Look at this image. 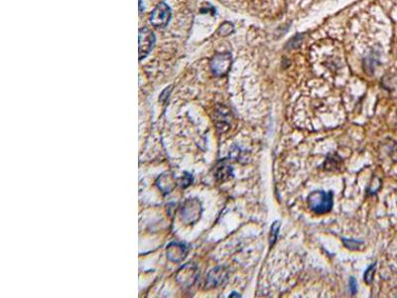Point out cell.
<instances>
[{
	"label": "cell",
	"mask_w": 397,
	"mask_h": 298,
	"mask_svg": "<svg viewBox=\"0 0 397 298\" xmlns=\"http://www.w3.org/2000/svg\"><path fill=\"white\" fill-rule=\"evenodd\" d=\"M308 206L316 214H326L333 208V194L331 192L315 191L308 196Z\"/></svg>",
	"instance_id": "6da1fadb"
},
{
	"label": "cell",
	"mask_w": 397,
	"mask_h": 298,
	"mask_svg": "<svg viewBox=\"0 0 397 298\" xmlns=\"http://www.w3.org/2000/svg\"><path fill=\"white\" fill-rule=\"evenodd\" d=\"M203 208L201 202L197 198L187 199L180 209L181 220L186 225L197 223L202 216Z\"/></svg>",
	"instance_id": "7a4b0ae2"
},
{
	"label": "cell",
	"mask_w": 397,
	"mask_h": 298,
	"mask_svg": "<svg viewBox=\"0 0 397 298\" xmlns=\"http://www.w3.org/2000/svg\"><path fill=\"white\" fill-rule=\"evenodd\" d=\"M232 64L233 58L231 53H218L212 57L210 66L214 76L224 77L229 73Z\"/></svg>",
	"instance_id": "3957f363"
},
{
	"label": "cell",
	"mask_w": 397,
	"mask_h": 298,
	"mask_svg": "<svg viewBox=\"0 0 397 298\" xmlns=\"http://www.w3.org/2000/svg\"><path fill=\"white\" fill-rule=\"evenodd\" d=\"M171 19V9L166 3H159L150 15V22L154 27H166Z\"/></svg>",
	"instance_id": "277c9868"
},
{
	"label": "cell",
	"mask_w": 397,
	"mask_h": 298,
	"mask_svg": "<svg viewBox=\"0 0 397 298\" xmlns=\"http://www.w3.org/2000/svg\"><path fill=\"white\" fill-rule=\"evenodd\" d=\"M155 44V36L148 28H141L139 30V60H142L149 54Z\"/></svg>",
	"instance_id": "5b68a950"
},
{
	"label": "cell",
	"mask_w": 397,
	"mask_h": 298,
	"mask_svg": "<svg viewBox=\"0 0 397 298\" xmlns=\"http://www.w3.org/2000/svg\"><path fill=\"white\" fill-rule=\"evenodd\" d=\"M198 276H199V271L196 265L187 264L179 270L176 279L178 283L183 287H191L196 282Z\"/></svg>",
	"instance_id": "8992f818"
},
{
	"label": "cell",
	"mask_w": 397,
	"mask_h": 298,
	"mask_svg": "<svg viewBox=\"0 0 397 298\" xmlns=\"http://www.w3.org/2000/svg\"><path fill=\"white\" fill-rule=\"evenodd\" d=\"M229 277V271L225 267H216L212 269V271L208 273L207 279H206V288L211 289L214 287H218Z\"/></svg>",
	"instance_id": "52a82bcc"
},
{
	"label": "cell",
	"mask_w": 397,
	"mask_h": 298,
	"mask_svg": "<svg viewBox=\"0 0 397 298\" xmlns=\"http://www.w3.org/2000/svg\"><path fill=\"white\" fill-rule=\"evenodd\" d=\"M188 253V247L185 244L179 242H173L168 244L166 248V257L170 262L180 263L182 262Z\"/></svg>",
	"instance_id": "ba28073f"
},
{
	"label": "cell",
	"mask_w": 397,
	"mask_h": 298,
	"mask_svg": "<svg viewBox=\"0 0 397 298\" xmlns=\"http://www.w3.org/2000/svg\"><path fill=\"white\" fill-rule=\"evenodd\" d=\"M156 185L159 189L162 191V193L168 194V193L172 192V190L175 188L176 183H175V180L171 174L165 173V174L161 175L157 179Z\"/></svg>",
	"instance_id": "9c48e42d"
},
{
	"label": "cell",
	"mask_w": 397,
	"mask_h": 298,
	"mask_svg": "<svg viewBox=\"0 0 397 298\" xmlns=\"http://www.w3.org/2000/svg\"><path fill=\"white\" fill-rule=\"evenodd\" d=\"M232 177H233V169L226 161H223L216 166L215 178L218 181H220V182L228 181Z\"/></svg>",
	"instance_id": "30bf717a"
},
{
	"label": "cell",
	"mask_w": 397,
	"mask_h": 298,
	"mask_svg": "<svg viewBox=\"0 0 397 298\" xmlns=\"http://www.w3.org/2000/svg\"><path fill=\"white\" fill-rule=\"evenodd\" d=\"M234 30H235V27H234L233 23H231V22H225V23H223V24L220 25V27L218 28L217 33H218L219 36L226 37V36L231 35V34L234 32Z\"/></svg>",
	"instance_id": "8fae6325"
},
{
	"label": "cell",
	"mask_w": 397,
	"mask_h": 298,
	"mask_svg": "<svg viewBox=\"0 0 397 298\" xmlns=\"http://www.w3.org/2000/svg\"><path fill=\"white\" fill-rule=\"evenodd\" d=\"M280 226H281V224H280L279 222H277V221L273 223V225H272V227H271L270 239H269V241H270V245H273V244H275V242H276V240H277V236H278L279 230H280Z\"/></svg>",
	"instance_id": "7c38bea8"
},
{
	"label": "cell",
	"mask_w": 397,
	"mask_h": 298,
	"mask_svg": "<svg viewBox=\"0 0 397 298\" xmlns=\"http://www.w3.org/2000/svg\"><path fill=\"white\" fill-rule=\"evenodd\" d=\"M375 267H376V264L371 265V267L365 272V281H366V283L371 284V282H372L373 276H374V273H375Z\"/></svg>",
	"instance_id": "4fadbf2b"
},
{
	"label": "cell",
	"mask_w": 397,
	"mask_h": 298,
	"mask_svg": "<svg viewBox=\"0 0 397 298\" xmlns=\"http://www.w3.org/2000/svg\"><path fill=\"white\" fill-rule=\"evenodd\" d=\"M301 42H302V35L301 34H297L296 36H294L291 40L289 41L287 46L290 47L291 49H295V48H298L300 46Z\"/></svg>",
	"instance_id": "5bb4252c"
},
{
	"label": "cell",
	"mask_w": 397,
	"mask_h": 298,
	"mask_svg": "<svg viewBox=\"0 0 397 298\" xmlns=\"http://www.w3.org/2000/svg\"><path fill=\"white\" fill-rule=\"evenodd\" d=\"M192 182H193V177H192V175L189 174V173H185V175H183V177L181 178V180H180L179 183H180V185H181L182 188H186V187L190 186V185L192 184Z\"/></svg>",
	"instance_id": "9a60e30c"
},
{
	"label": "cell",
	"mask_w": 397,
	"mask_h": 298,
	"mask_svg": "<svg viewBox=\"0 0 397 298\" xmlns=\"http://www.w3.org/2000/svg\"><path fill=\"white\" fill-rule=\"evenodd\" d=\"M343 242L346 245V247H348L350 249H354V250L355 249H359L360 245L363 244L362 242H358V241H355V240H347V239H343Z\"/></svg>",
	"instance_id": "2e32d148"
},
{
	"label": "cell",
	"mask_w": 397,
	"mask_h": 298,
	"mask_svg": "<svg viewBox=\"0 0 397 298\" xmlns=\"http://www.w3.org/2000/svg\"><path fill=\"white\" fill-rule=\"evenodd\" d=\"M349 285H350V291H351V293H352V294H356V293H357V290H358V287H357V280H356L354 277L350 278V280H349Z\"/></svg>",
	"instance_id": "e0dca14e"
},
{
	"label": "cell",
	"mask_w": 397,
	"mask_h": 298,
	"mask_svg": "<svg viewBox=\"0 0 397 298\" xmlns=\"http://www.w3.org/2000/svg\"><path fill=\"white\" fill-rule=\"evenodd\" d=\"M233 296H238V297H240V295L238 293H236V292H234V293H232V295H230V297H233Z\"/></svg>",
	"instance_id": "ac0fdd59"
}]
</instances>
